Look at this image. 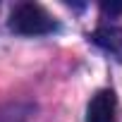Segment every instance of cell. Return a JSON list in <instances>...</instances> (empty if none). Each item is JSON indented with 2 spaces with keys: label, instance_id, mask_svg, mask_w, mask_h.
<instances>
[{
  "label": "cell",
  "instance_id": "cell-2",
  "mask_svg": "<svg viewBox=\"0 0 122 122\" xmlns=\"http://www.w3.org/2000/svg\"><path fill=\"white\" fill-rule=\"evenodd\" d=\"M115 108H117L115 93L103 89L91 98L86 108V122H115Z\"/></svg>",
  "mask_w": 122,
  "mask_h": 122
},
{
  "label": "cell",
  "instance_id": "cell-1",
  "mask_svg": "<svg viewBox=\"0 0 122 122\" xmlns=\"http://www.w3.org/2000/svg\"><path fill=\"white\" fill-rule=\"evenodd\" d=\"M10 29L15 34H22V36H46V34H53L57 29V22L41 5L22 3L12 10Z\"/></svg>",
  "mask_w": 122,
  "mask_h": 122
},
{
  "label": "cell",
  "instance_id": "cell-4",
  "mask_svg": "<svg viewBox=\"0 0 122 122\" xmlns=\"http://www.w3.org/2000/svg\"><path fill=\"white\" fill-rule=\"evenodd\" d=\"M105 12H122V5H103Z\"/></svg>",
  "mask_w": 122,
  "mask_h": 122
},
{
  "label": "cell",
  "instance_id": "cell-3",
  "mask_svg": "<svg viewBox=\"0 0 122 122\" xmlns=\"http://www.w3.org/2000/svg\"><path fill=\"white\" fill-rule=\"evenodd\" d=\"M91 38L98 48H103L105 53H110L115 60L122 62V29L120 26H101L93 31Z\"/></svg>",
  "mask_w": 122,
  "mask_h": 122
}]
</instances>
